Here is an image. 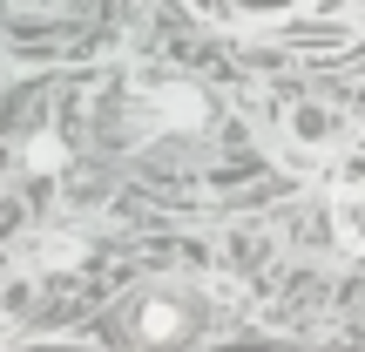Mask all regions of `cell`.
<instances>
[{
  "mask_svg": "<svg viewBox=\"0 0 365 352\" xmlns=\"http://www.w3.org/2000/svg\"><path fill=\"white\" fill-rule=\"evenodd\" d=\"M203 326H210V305L196 298L190 285H143V291L115 312V332H122L129 346H143V352L190 346V339H203Z\"/></svg>",
  "mask_w": 365,
  "mask_h": 352,
  "instance_id": "6da1fadb",
  "label": "cell"
},
{
  "mask_svg": "<svg viewBox=\"0 0 365 352\" xmlns=\"http://www.w3.org/2000/svg\"><path fill=\"white\" fill-rule=\"evenodd\" d=\"M143 102H149V116L163 122V129H182V136H196V129H210L217 122V109H210V95L196 89V81H182V75H149L143 81Z\"/></svg>",
  "mask_w": 365,
  "mask_h": 352,
  "instance_id": "7a4b0ae2",
  "label": "cell"
},
{
  "mask_svg": "<svg viewBox=\"0 0 365 352\" xmlns=\"http://www.w3.org/2000/svg\"><path fill=\"white\" fill-rule=\"evenodd\" d=\"M284 136L298 149H312V156H331V149L352 136V122H345V109H331V102H291Z\"/></svg>",
  "mask_w": 365,
  "mask_h": 352,
  "instance_id": "3957f363",
  "label": "cell"
},
{
  "mask_svg": "<svg viewBox=\"0 0 365 352\" xmlns=\"http://www.w3.org/2000/svg\"><path fill=\"white\" fill-rule=\"evenodd\" d=\"M21 156H27V170H34V176H54V170H61V163H68V143H61V136H54V129H41L34 143L21 149Z\"/></svg>",
  "mask_w": 365,
  "mask_h": 352,
  "instance_id": "277c9868",
  "label": "cell"
},
{
  "mask_svg": "<svg viewBox=\"0 0 365 352\" xmlns=\"http://www.w3.org/2000/svg\"><path fill=\"white\" fill-rule=\"evenodd\" d=\"M339 231L352 237V244L365 251V196H345V210H339Z\"/></svg>",
  "mask_w": 365,
  "mask_h": 352,
  "instance_id": "5b68a950",
  "label": "cell"
},
{
  "mask_svg": "<svg viewBox=\"0 0 365 352\" xmlns=\"http://www.w3.org/2000/svg\"><path fill=\"white\" fill-rule=\"evenodd\" d=\"M81 251H88L81 237H48V264H75Z\"/></svg>",
  "mask_w": 365,
  "mask_h": 352,
  "instance_id": "8992f818",
  "label": "cell"
},
{
  "mask_svg": "<svg viewBox=\"0 0 365 352\" xmlns=\"http://www.w3.org/2000/svg\"><path fill=\"white\" fill-rule=\"evenodd\" d=\"M0 7H7V14H48L54 0H0Z\"/></svg>",
  "mask_w": 365,
  "mask_h": 352,
  "instance_id": "52a82bcc",
  "label": "cell"
},
{
  "mask_svg": "<svg viewBox=\"0 0 365 352\" xmlns=\"http://www.w3.org/2000/svg\"><path fill=\"white\" fill-rule=\"evenodd\" d=\"M352 7H365V0H352Z\"/></svg>",
  "mask_w": 365,
  "mask_h": 352,
  "instance_id": "ba28073f",
  "label": "cell"
}]
</instances>
